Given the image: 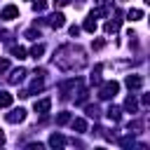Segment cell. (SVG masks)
I'll use <instances>...</instances> for the list:
<instances>
[{
    "label": "cell",
    "instance_id": "cell-1",
    "mask_svg": "<svg viewBox=\"0 0 150 150\" xmlns=\"http://www.w3.org/2000/svg\"><path fill=\"white\" fill-rule=\"evenodd\" d=\"M54 63H56L61 70H66V73L80 70V68L87 66V54H84V49H82L80 45H63V47L54 54Z\"/></svg>",
    "mask_w": 150,
    "mask_h": 150
},
{
    "label": "cell",
    "instance_id": "cell-2",
    "mask_svg": "<svg viewBox=\"0 0 150 150\" xmlns=\"http://www.w3.org/2000/svg\"><path fill=\"white\" fill-rule=\"evenodd\" d=\"M117 91H120V82H115V80L101 82V87H98V98H103V101L115 98V94H117Z\"/></svg>",
    "mask_w": 150,
    "mask_h": 150
},
{
    "label": "cell",
    "instance_id": "cell-3",
    "mask_svg": "<svg viewBox=\"0 0 150 150\" xmlns=\"http://www.w3.org/2000/svg\"><path fill=\"white\" fill-rule=\"evenodd\" d=\"M5 120H7L9 124H19V122L26 120V110H23V108H14V110H9V112L5 115Z\"/></svg>",
    "mask_w": 150,
    "mask_h": 150
},
{
    "label": "cell",
    "instance_id": "cell-4",
    "mask_svg": "<svg viewBox=\"0 0 150 150\" xmlns=\"http://www.w3.org/2000/svg\"><path fill=\"white\" fill-rule=\"evenodd\" d=\"M47 23H49L52 28H56V30H59V28H63V26H66V16H63L61 12H54V14L47 19Z\"/></svg>",
    "mask_w": 150,
    "mask_h": 150
},
{
    "label": "cell",
    "instance_id": "cell-5",
    "mask_svg": "<svg viewBox=\"0 0 150 150\" xmlns=\"http://www.w3.org/2000/svg\"><path fill=\"white\" fill-rule=\"evenodd\" d=\"M33 108H35V112H40V115H47L49 108H52V98H40V101L33 103Z\"/></svg>",
    "mask_w": 150,
    "mask_h": 150
},
{
    "label": "cell",
    "instance_id": "cell-6",
    "mask_svg": "<svg viewBox=\"0 0 150 150\" xmlns=\"http://www.w3.org/2000/svg\"><path fill=\"white\" fill-rule=\"evenodd\" d=\"M0 19H5V21H12V19H19V9L14 7V5H7L2 12H0Z\"/></svg>",
    "mask_w": 150,
    "mask_h": 150
},
{
    "label": "cell",
    "instance_id": "cell-7",
    "mask_svg": "<svg viewBox=\"0 0 150 150\" xmlns=\"http://www.w3.org/2000/svg\"><path fill=\"white\" fill-rule=\"evenodd\" d=\"M23 77H26V68H14V70L9 73V77H7V82H9V84H19Z\"/></svg>",
    "mask_w": 150,
    "mask_h": 150
},
{
    "label": "cell",
    "instance_id": "cell-8",
    "mask_svg": "<svg viewBox=\"0 0 150 150\" xmlns=\"http://www.w3.org/2000/svg\"><path fill=\"white\" fill-rule=\"evenodd\" d=\"M124 84H127L129 89H134V91H136V89H141V87H143V77H141V75H127Z\"/></svg>",
    "mask_w": 150,
    "mask_h": 150
},
{
    "label": "cell",
    "instance_id": "cell-9",
    "mask_svg": "<svg viewBox=\"0 0 150 150\" xmlns=\"http://www.w3.org/2000/svg\"><path fill=\"white\" fill-rule=\"evenodd\" d=\"M120 16H122V14H120V12H115V19H112V21H108V23L103 26V30H105V33H115V30L120 28Z\"/></svg>",
    "mask_w": 150,
    "mask_h": 150
},
{
    "label": "cell",
    "instance_id": "cell-10",
    "mask_svg": "<svg viewBox=\"0 0 150 150\" xmlns=\"http://www.w3.org/2000/svg\"><path fill=\"white\" fill-rule=\"evenodd\" d=\"M105 115H108L110 122H120V120H122V110H120L117 105H110V108L105 110Z\"/></svg>",
    "mask_w": 150,
    "mask_h": 150
},
{
    "label": "cell",
    "instance_id": "cell-11",
    "mask_svg": "<svg viewBox=\"0 0 150 150\" xmlns=\"http://www.w3.org/2000/svg\"><path fill=\"white\" fill-rule=\"evenodd\" d=\"M101 70H103V66H101V63H96V66H94V70H91V77H89V82H91V84H101Z\"/></svg>",
    "mask_w": 150,
    "mask_h": 150
},
{
    "label": "cell",
    "instance_id": "cell-12",
    "mask_svg": "<svg viewBox=\"0 0 150 150\" xmlns=\"http://www.w3.org/2000/svg\"><path fill=\"white\" fill-rule=\"evenodd\" d=\"M70 124H73V131H77V134H84V131H87V122H84L82 117L70 120Z\"/></svg>",
    "mask_w": 150,
    "mask_h": 150
},
{
    "label": "cell",
    "instance_id": "cell-13",
    "mask_svg": "<svg viewBox=\"0 0 150 150\" xmlns=\"http://www.w3.org/2000/svg\"><path fill=\"white\" fill-rule=\"evenodd\" d=\"M49 145H52V148H63V145H66V138H63L61 134H52V136H49Z\"/></svg>",
    "mask_w": 150,
    "mask_h": 150
},
{
    "label": "cell",
    "instance_id": "cell-14",
    "mask_svg": "<svg viewBox=\"0 0 150 150\" xmlns=\"http://www.w3.org/2000/svg\"><path fill=\"white\" fill-rule=\"evenodd\" d=\"M45 89V82H42V77H35L33 82H30V89H28V94H35V91H42Z\"/></svg>",
    "mask_w": 150,
    "mask_h": 150
},
{
    "label": "cell",
    "instance_id": "cell-15",
    "mask_svg": "<svg viewBox=\"0 0 150 150\" xmlns=\"http://www.w3.org/2000/svg\"><path fill=\"white\" fill-rule=\"evenodd\" d=\"M82 28H84L87 33H94V30H96V19H94V16L89 14V16L84 19V26H82Z\"/></svg>",
    "mask_w": 150,
    "mask_h": 150
},
{
    "label": "cell",
    "instance_id": "cell-16",
    "mask_svg": "<svg viewBox=\"0 0 150 150\" xmlns=\"http://www.w3.org/2000/svg\"><path fill=\"white\" fill-rule=\"evenodd\" d=\"M124 110H129V112H136V110H138V103H136L134 96H127V101H124Z\"/></svg>",
    "mask_w": 150,
    "mask_h": 150
},
{
    "label": "cell",
    "instance_id": "cell-17",
    "mask_svg": "<svg viewBox=\"0 0 150 150\" xmlns=\"http://www.w3.org/2000/svg\"><path fill=\"white\" fill-rule=\"evenodd\" d=\"M12 105V94L9 91H0V108H9Z\"/></svg>",
    "mask_w": 150,
    "mask_h": 150
},
{
    "label": "cell",
    "instance_id": "cell-18",
    "mask_svg": "<svg viewBox=\"0 0 150 150\" xmlns=\"http://www.w3.org/2000/svg\"><path fill=\"white\" fill-rule=\"evenodd\" d=\"M26 54H28V52H26L21 45H14V47H12V56H16L19 61H21V59H26Z\"/></svg>",
    "mask_w": 150,
    "mask_h": 150
},
{
    "label": "cell",
    "instance_id": "cell-19",
    "mask_svg": "<svg viewBox=\"0 0 150 150\" xmlns=\"http://www.w3.org/2000/svg\"><path fill=\"white\" fill-rule=\"evenodd\" d=\"M45 54V45H33L30 47V56L33 59H38V56H42Z\"/></svg>",
    "mask_w": 150,
    "mask_h": 150
},
{
    "label": "cell",
    "instance_id": "cell-20",
    "mask_svg": "<svg viewBox=\"0 0 150 150\" xmlns=\"http://www.w3.org/2000/svg\"><path fill=\"white\" fill-rule=\"evenodd\" d=\"M70 122V112H59L56 115V124L59 127H63V124H68Z\"/></svg>",
    "mask_w": 150,
    "mask_h": 150
},
{
    "label": "cell",
    "instance_id": "cell-21",
    "mask_svg": "<svg viewBox=\"0 0 150 150\" xmlns=\"http://www.w3.org/2000/svg\"><path fill=\"white\" fill-rule=\"evenodd\" d=\"M127 16H129L131 21H138V19H143V9H129Z\"/></svg>",
    "mask_w": 150,
    "mask_h": 150
},
{
    "label": "cell",
    "instance_id": "cell-22",
    "mask_svg": "<svg viewBox=\"0 0 150 150\" xmlns=\"http://www.w3.org/2000/svg\"><path fill=\"white\" fill-rule=\"evenodd\" d=\"M112 5V0H96V7L103 12V14H108V7Z\"/></svg>",
    "mask_w": 150,
    "mask_h": 150
},
{
    "label": "cell",
    "instance_id": "cell-23",
    "mask_svg": "<svg viewBox=\"0 0 150 150\" xmlns=\"http://www.w3.org/2000/svg\"><path fill=\"white\" fill-rule=\"evenodd\" d=\"M143 129V122H138V120H134V122H129V131H134V134H138Z\"/></svg>",
    "mask_w": 150,
    "mask_h": 150
},
{
    "label": "cell",
    "instance_id": "cell-24",
    "mask_svg": "<svg viewBox=\"0 0 150 150\" xmlns=\"http://www.w3.org/2000/svg\"><path fill=\"white\" fill-rule=\"evenodd\" d=\"M87 115L96 120V117H98V105H87Z\"/></svg>",
    "mask_w": 150,
    "mask_h": 150
},
{
    "label": "cell",
    "instance_id": "cell-25",
    "mask_svg": "<svg viewBox=\"0 0 150 150\" xmlns=\"http://www.w3.org/2000/svg\"><path fill=\"white\" fill-rule=\"evenodd\" d=\"M120 145H122V148H131V145H134V136H124V138L120 141Z\"/></svg>",
    "mask_w": 150,
    "mask_h": 150
},
{
    "label": "cell",
    "instance_id": "cell-26",
    "mask_svg": "<svg viewBox=\"0 0 150 150\" xmlns=\"http://www.w3.org/2000/svg\"><path fill=\"white\" fill-rule=\"evenodd\" d=\"M45 7H47V2H45V0H38V2H33V9H35V12H45Z\"/></svg>",
    "mask_w": 150,
    "mask_h": 150
},
{
    "label": "cell",
    "instance_id": "cell-27",
    "mask_svg": "<svg viewBox=\"0 0 150 150\" xmlns=\"http://www.w3.org/2000/svg\"><path fill=\"white\" fill-rule=\"evenodd\" d=\"M26 38H28V40H38V38H40V30L30 28V30H26Z\"/></svg>",
    "mask_w": 150,
    "mask_h": 150
},
{
    "label": "cell",
    "instance_id": "cell-28",
    "mask_svg": "<svg viewBox=\"0 0 150 150\" xmlns=\"http://www.w3.org/2000/svg\"><path fill=\"white\" fill-rule=\"evenodd\" d=\"M7 68H9V61L7 59H0V73H5Z\"/></svg>",
    "mask_w": 150,
    "mask_h": 150
},
{
    "label": "cell",
    "instance_id": "cell-29",
    "mask_svg": "<svg viewBox=\"0 0 150 150\" xmlns=\"http://www.w3.org/2000/svg\"><path fill=\"white\" fill-rule=\"evenodd\" d=\"M103 45H105L103 40H94V45H91V47H94V49H103Z\"/></svg>",
    "mask_w": 150,
    "mask_h": 150
},
{
    "label": "cell",
    "instance_id": "cell-30",
    "mask_svg": "<svg viewBox=\"0 0 150 150\" xmlns=\"http://www.w3.org/2000/svg\"><path fill=\"white\" fill-rule=\"evenodd\" d=\"M70 35L77 38V35H80V28H77V26H70Z\"/></svg>",
    "mask_w": 150,
    "mask_h": 150
},
{
    "label": "cell",
    "instance_id": "cell-31",
    "mask_svg": "<svg viewBox=\"0 0 150 150\" xmlns=\"http://www.w3.org/2000/svg\"><path fill=\"white\" fill-rule=\"evenodd\" d=\"M68 2H70V0H54V5H56V7H66Z\"/></svg>",
    "mask_w": 150,
    "mask_h": 150
},
{
    "label": "cell",
    "instance_id": "cell-32",
    "mask_svg": "<svg viewBox=\"0 0 150 150\" xmlns=\"http://www.w3.org/2000/svg\"><path fill=\"white\" fill-rule=\"evenodd\" d=\"M28 150H42V145H40V143H30V145H28Z\"/></svg>",
    "mask_w": 150,
    "mask_h": 150
},
{
    "label": "cell",
    "instance_id": "cell-33",
    "mask_svg": "<svg viewBox=\"0 0 150 150\" xmlns=\"http://www.w3.org/2000/svg\"><path fill=\"white\" fill-rule=\"evenodd\" d=\"M9 38H12V35H9L7 30H2V33H0V40H9Z\"/></svg>",
    "mask_w": 150,
    "mask_h": 150
},
{
    "label": "cell",
    "instance_id": "cell-34",
    "mask_svg": "<svg viewBox=\"0 0 150 150\" xmlns=\"http://www.w3.org/2000/svg\"><path fill=\"white\" fill-rule=\"evenodd\" d=\"M141 103H143V105H150V96H148V94H145V96H143V98H141Z\"/></svg>",
    "mask_w": 150,
    "mask_h": 150
},
{
    "label": "cell",
    "instance_id": "cell-35",
    "mask_svg": "<svg viewBox=\"0 0 150 150\" xmlns=\"http://www.w3.org/2000/svg\"><path fill=\"white\" fill-rule=\"evenodd\" d=\"M2 143H5V134L0 131V145H2Z\"/></svg>",
    "mask_w": 150,
    "mask_h": 150
}]
</instances>
